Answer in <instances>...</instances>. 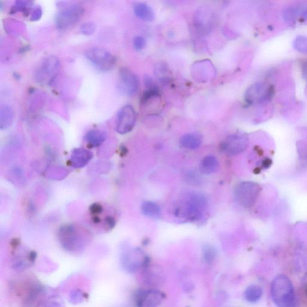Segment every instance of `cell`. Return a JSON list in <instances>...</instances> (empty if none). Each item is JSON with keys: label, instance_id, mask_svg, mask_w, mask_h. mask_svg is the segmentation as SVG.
Returning a JSON list of instances; mask_svg holds the SVG:
<instances>
[{"label": "cell", "instance_id": "cell-1", "mask_svg": "<svg viewBox=\"0 0 307 307\" xmlns=\"http://www.w3.org/2000/svg\"><path fill=\"white\" fill-rule=\"evenodd\" d=\"M270 295L277 307H296V299L293 285L285 275H277L270 286Z\"/></svg>", "mask_w": 307, "mask_h": 307}, {"label": "cell", "instance_id": "cell-2", "mask_svg": "<svg viewBox=\"0 0 307 307\" xmlns=\"http://www.w3.org/2000/svg\"><path fill=\"white\" fill-rule=\"evenodd\" d=\"M207 206V200L204 195L192 192L176 208L175 215L188 222H196L203 217Z\"/></svg>", "mask_w": 307, "mask_h": 307}, {"label": "cell", "instance_id": "cell-3", "mask_svg": "<svg viewBox=\"0 0 307 307\" xmlns=\"http://www.w3.org/2000/svg\"><path fill=\"white\" fill-rule=\"evenodd\" d=\"M81 233L73 225L62 227L58 234L59 240L62 247L70 252L82 250L85 247V241Z\"/></svg>", "mask_w": 307, "mask_h": 307}, {"label": "cell", "instance_id": "cell-4", "mask_svg": "<svg viewBox=\"0 0 307 307\" xmlns=\"http://www.w3.org/2000/svg\"><path fill=\"white\" fill-rule=\"evenodd\" d=\"M121 265L125 271L134 274L150 265V261L142 249L135 248L130 249L122 254Z\"/></svg>", "mask_w": 307, "mask_h": 307}, {"label": "cell", "instance_id": "cell-5", "mask_svg": "<svg viewBox=\"0 0 307 307\" xmlns=\"http://www.w3.org/2000/svg\"><path fill=\"white\" fill-rule=\"evenodd\" d=\"M86 58L94 66L103 72L113 70L116 64L115 57L105 49L95 48L89 49L85 53Z\"/></svg>", "mask_w": 307, "mask_h": 307}, {"label": "cell", "instance_id": "cell-6", "mask_svg": "<svg viewBox=\"0 0 307 307\" xmlns=\"http://www.w3.org/2000/svg\"><path fill=\"white\" fill-rule=\"evenodd\" d=\"M84 13V8L78 5L65 8L57 16L56 22L57 28L62 30L69 29L79 21Z\"/></svg>", "mask_w": 307, "mask_h": 307}, {"label": "cell", "instance_id": "cell-7", "mask_svg": "<svg viewBox=\"0 0 307 307\" xmlns=\"http://www.w3.org/2000/svg\"><path fill=\"white\" fill-rule=\"evenodd\" d=\"M60 69V62L57 57L50 56L43 59L36 73L39 82L49 84L53 82Z\"/></svg>", "mask_w": 307, "mask_h": 307}, {"label": "cell", "instance_id": "cell-8", "mask_svg": "<svg viewBox=\"0 0 307 307\" xmlns=\"http://www.w3.org/2000/svg\"><path fill=\"white\" fill-rule=\"evenodd\" d=\"M165 294L157 288L138 290L134 293V303L137 307H157L165 300Z\"/></svg>", "mask_w": 307, "mask_h": 307}, {"label": "cell", "instance_id": "cell-9", "mask_svg": "<svg viewBox=\"0 0 307 307\" xmlns=\"http://www.w3.org/2000/svg\"><path fill=\"white\" fill-rule=\"evenodd\" d=\"M136 122V111L131 105H126L119 110L116 121V131L119 134H128L134 129Z\"/></svg>", "mask_w": 307, "mask_h": 307}, {"label": "cell", "instance_id": "cell-10", "mask_svg": "<svg viewBox=\"0 0 307 307\" xmlns=\"http://www.w3.org/2000/svg\"><path fill=\"white\" fill-rule=\"evenodd\" d=\"M191 72L192 77L200 83L209 82L214 79L216 75L214 64L208 59L195 62Z\"/></svg>", "mask_w": 307, "mask_h": 307}, {"label": "cell", "instance_id": "cell-11", "mask_svg": "<svg viewBox=\"0 0 307 307\" xmlns=\"http://www.w3.org/2000/svg\"><path fill=\"white\" fill-rule=\"evenodd\" d=\"M248 138L243 134L230 135L222 143V152L230 156L236 155L243 152L248 145Z\"/></svg>", "mask_w": 307, "mask_h": 307}, {"label": "cell", "instance_id": "cell-12", "mask_svg": "<svg viewBox=\"0 0 307 307\" xmlns=\"http://www.w3.org/2000/svg\"><path fill=\"white\" fill-rule=\"evenodd\" d=\"M119 86L122 92L129 96L136 95L139 90L138 77L132 70L127 67L119 70Z\"/></svg>", "mask_w": 307, "mask_h": 307}, {"label": "cell", "instance_id": "cell-13", "mask_svg": "<svg viewBox=\"0 0 307 307\" xmlns=\"http://www.w3.org/2000/svg\"><path fill=\"white\" fill-rule=\"evenodd\" d=\"M256 187L254 184L248 182L241 183L235 189V197L237 202L242 206H251L256 196Z\"/></svg>", "mask_w": 307, "mask_h": 307}, {"label": "cell", "instance_id": "cell-14", "mask_svg": "<svg viewBox=\"0 0 307 307\" xmlns=\"http://www.w3.org/2000/svg\"><path fill=\"white\" fill-rule=\"evenodd\" d=\"M92 158V153L81 148H78L73 152L70 161L74 168H80L87 165Z\"/></svg>", "mask_w": 307, "mask_h": 307}, {"label": "cell", "instance_id": "cell-15", "mask_svg": "<svg viewBox=\"0 0 307 307\" xmlns=\"http://www.w3.org/2000/svg\"><path fill=\"white\" fill-rule=\"evenodd\" d=\"M219 167V161L217 158L214 155H208L200 162L199 171L203 175H209L217 173Z\"/></svg>", "mask_w": 307, "mask_h": 307}, {"label": "cell", "instance_id": "cell-16", "mask_svg": "<svg viewBox=\"0 0 307 307\" xmlns=\"http://www.w3.org/2000/svg\"><path fill=\"white\" fill-rule=\"evenodd\" d=\"M203 137L198 133H192L184 135L180 139V145L185 149L194 150L199 148L202 144Z\"/></svg>", "mask_w": 307, "mask_h": 307}, {"label": "cell", "instance_id": "cell-17", "mask_svg": "<svg viewBox=\"0 0 307 307\" xmlns=\"http://www.w3.org/2000/svg\"><path fill=\"white\" fill-rule=\"evenodd\" d=\"M134 12L137 18L145 22H152L155 14L152 7L144 2H139L134 6Z\"/></svg>", "mask_w": 307, "mask_h": 307}, {"label": "cell", "instance_id": "cell-18", "mask_svg": "<svg viewBox=\"0 0 307 307\" xmlns=\"http://www.w3.org/2000/svg\"><path fill=\"white\" fill-rule=\"evenodd\" d=\"M210 14L204 10H200L195 18V27L199 33L205 34L209 32L211 28Z\"/></svg>", "mask_w": 307, "mask_h": 307}, {"label": "cell", "instance_id": "cell-19", "mask_svg": "<svg viewBox=\"0 0 307 307\" xmlns=\"http://www.w3.org/2000/svg\"><path fill=\"white\" fill-rule=\"evenodd\" d=\"M141 211L145 217L157 219L161 214L159 205L152 201H145L141 205Z\"/></svg>", "mask_w": 307, "mask_h": 307}, {"label": "cell", "instance_id": "cell-20", "mask_svg": "<svg viewBox=\"0 0 307 307\" xmlns=\"http://www.w3.org/2000/svg\"><path fill=\"white\" fill-rule=\"evenodd\" d=\"M14 114L11 108L2 105L0 109V128L6 130L9 128L14 121Z\"/></svg>", "mask_w": 307, "mask_h": 307}, {"label": "cell", "instance_id": "cell-21", "mask_svg": "<svg viewBox=\"0 0 307 307\" xmlns=\"http://www.w3.org/2000/svg\"><path fill=\"white\" fill-rule=\"evenodd\" d=\"M106 138L105 133L100 131H91L85 136V140L91 147H97L103 144Z\"/></svg>", "mask_w": 307, "mask_h": 307}, {"label": "cell", "instance_id": "cell-22", "mask_svg": "<svg viewBox=\"0 0 307 307\" xmlns=\"http://www.w3.org/2000/svg\"><path fill=\"white\" fill-rule=\"evenodd\" d=\"M262 288L259 286L251 285L246 288L244 292V298L250 303H256L262 298Z\"/></svg>", "mask_w": 307, "mask_h": 307}, {"label": "cell", "instance_id": "cell-23", "mask_svg": "<svg viewBox=\"0 0 307 307\" xmlns=\"http://www.w3.org/2000/svg\"><path fill=\"white\" fill-rule=\"evenodd\" d=\"M154 75L160 82L168 83L171 80V73L167 64L164 62H160L156 64L154 69Z\"/></svg>", "mask_w": 307, "mask_h": 307}, {"label": "cell", "instance_id": "cell-24", "mask_svg": "<svg viewBox=\"0 0 307 307\" xmlns=\"http://www.w3.org/2000/svg\"><path fill=\"white\" fill-rule=\"evenodd\" d=\"M203 258L207 264H212L214 262L217 255V249L211 245H206L203 247Z\"/></svg>", "mask_w": 307, "mask_h": 307}, {"label": "cell", "instance_id": "cell-25", "mask_svg": "<svg viewBox=\"0 0 307 307\" xmlns=\"http://www.w3.org/2000/svg\"><path fill=\"white\" fill-rule=\"evenodd\" d=\"M38 307H66L63 301L57 296H53L41 302Z\"/></svg>", "mask_w": 307, "mask_h": 307}, {"label": "cell", "instance_id": "cell-26", "mask_svg": "<svg viewBox=\"0 0 307 307\" xmlns=\"http://www.w3.org/2000/svg\"><path fill=\"white\" fill-rule=\"evenodd\" d=\"M84 298V293L80 290H73L70 293V301L73 304H77L82 303Z\"/></svg>", "mask_w": 307, "mask_h": 307}, {"label": "cell", "instance_id": "cell-27", "mask_svg": "<svg viewBox=\"0 0 307 307\" xmlns=\"http://www.w3.org/2000/svg\"><path fill=\"white\" fill-rule=\"evenodd\" d=\"M96 29V26L95 23L92 22L83 23L80 27V32H81L83 35L87 36L93 35V34L95 33Z\"/></svg>", "mask_w": 307, "mask_h": 307}, {"label": "cell", "instance_id": "cell-28", "mask_svg": "<svg viewBox=\"0 0 307 307\" xmlns=\"http://www.w3.org/2000/svg\"><path fill=\"white\" fill-rule=\"evenodd\" d=\"M147 42L144 38L142 36H137L134 38V48L137 51L143 50L146 46Z\"/></svg>", "mask_w": 307, "mask_h": 307}, {"label": "cell", "instance_id": "cell-29", "mask_svg": "<svg viewBox=\"0 0 307 307\" xmlns=\"http://www.w3.org/2000/svg\"><path fill=\"white\" fill-rule=\"evenodd\" d=\"M30 2L27 1H17L14 6L15 11H24L27 10V7L30 6L28 5Z\"/></svg>", "mask_w": 307, "mask_h": 307}, {"label": "cell", "instance_id": "cell-30", "mask_svg": "<svg viewBox=\"0 0 307 307\" xmlns=\"http://www.w3.org/2000/svg\"><path fill=\"white\" fill-rule=\"evenodd\" d=\"M41 14H42V12H41L40 8H36L32 15H31V19L32 20H38L40 19Z\"/></svg>", "mask_w": 307, "mask_h": 307}, {"label": "cell", "instance_id": "cell-31", "mask_svg": "<svg viewBox=\"0 0 307 307\" xmlns=\"http://www.w3.org/2000/svg\"><path fill=\"white\" fill-rule=\"evenodd\" d=\"M144 83L145 86L148 88H152L155 87L156 86L154 84L153 80L152 78L149 76H146L144 78Z\"/></svg>", "mask_w": 307, "mask_h": 307}, {"label": "cell", "instance_id": "cell-32", "mask_svg": "<svg viewBox=\"0 0 307 307\" xmlns=\"http://www.w3.org/2000/svg\"><path fill=\"white\" fill-rule=\"evenodd\" d=\"M306 295L307 296V287L306 288Z\"/></svg>", "mask_w": 307, "mask_h": 307}]
</instances>
